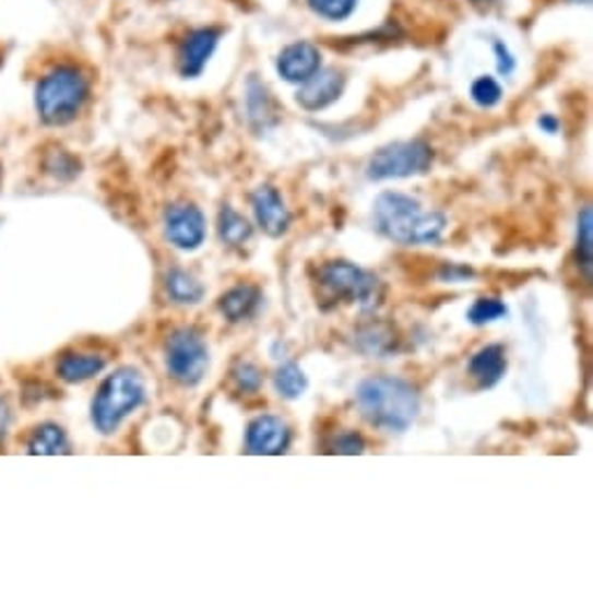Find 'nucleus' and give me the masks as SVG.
Wrapping results in <instances>:
<instances>
[{
  "mask_svg": "<svg viewBox=\"0 0 593 593\" xmlns=\"http://www.w3.org/2000/svg\"><path fill=\"white\" fill-rule=\"evenodd\" d=\"M356 405L361 410L364 419L382 430H401L415 424L422 401L417 389L401 377H368L356 389Z\"/></svg>",
  "mask_w": 593,
  "mask_h": 593,
  "instance_id": "1",
  "label": "nucleus"
},
{
  "mask_svg": "<svg viewBox=\"0 0 593 593\" xmlns=\"http://www.w3.org/2000/svg\"><path fill=\"white\" fill-rule=\"evenodd\" d=\"M375 222L382 236L401 245L438 242L447 226L444 214L424 210L415 198L395 191H384L377 198Z\"/></svg>",
  "mask_w": 593,
  "mask_h": 593,
  "instance_id": "2",
  "label": "nucleus"
},
{
  "mask_svg": "<svg viewBox=\"0 0 593 593\" xmlns=\"http://www.w3.org/2000/svg\"><path fill=\"white\" fill-rule=\"evenodd\" d=\"M88 98V80L78 66H57L35 88V110L47 126L73 121Z\"/></svg>",
  "mask_w": 593,
  "mask_h": 593,
  "instance_id": "3",
  "label": "nucleus"
},
{
  "mask_svg": "<svg viewBox=\"0 0 593 593\" xmlns=\"http://www.w3.org/2000/svg\"><path fill=\"white\" fill-rule=\"evenodd\" d=\"M145 380L135 368H119L100 384L94 405L92 419L100 434L110 436L121 426V422L145 403Z\"/></svg>",
  "mask_w": 593,
  "mask_h": 593,
  "instance_id": "4",
  "label": "nucleus"
},
{
  "mask_svg": "<svg viewBox=\"0 0 593 593\" xmlns=\"http://www.w3.org/2000/svg\"><path fill=\"white\" fill-rule=\"evenodd\" d=\"M210 352L195 329H177L166 340V370L177 384L195 387L207 372Z\"/></svg>",
  "mask_w": 593,
  "mask_h": 593,
  "instance_id": "5",
  "label": "nucleus"
},
{
  "mask_svg": "<svg viewBox=\"0 0 593 593\" xmlns=\"http://www.w3.org/2000/svg\"><path fill=\"white\" fill-rule=\"evenodd\" d=\"M434 164V152L424 140L393 142V145L375 152L368 161V177L372 182H384V179H403L428 173Z\"/></svg>",
  "mask_w": 593,
  "mask_h": 593,
  "instance_id": "6",
  "label": "nucleus"
},
{
  "mask_svg": "<svg viewBox=\"0 0 593 593\" xmlns=\"http://www.w3.org/2000/svg\"><path fill=\"white\" fill-rule=\"evenodd\" d=\"M319 282L331 296L358 303L361 308H372L380 298V280L347 261H331L319 271Z\"/></svg>",
  "mask_w": 593,
  "mask_h": 593,
  "instance_id": "7",
  "label": "nucleus"
},
{
  "mask_svg": "<svg viewBox=\"0 0 593 593\" xmlns=\"http://www.w3.org/2000/svg\"><path fill=\"white\" fill-rule=\"evenodd\" d=\"M164 230L170 245L185 251H193L205 242L207 224L203 212L191 203L170 205L164 214Z\"/></svg>",
  "mask_w": 593,
  "mask_h": 593,
  "instance_id": "8",
  "label": "nucleus"
},
{
  "mask_svg": "<svg viewBox=\"0 0 593 593\" xmlns=\"http://www.w3.org/2000/svg\"><path fill=\"white\" fill-rule=\"evenodd\" d=\"M292 442V430L280 417L263 415L247 428V452L257 456L284 454Z\"/></svg>",
  "mask_w": 593,
  "mask_h": 593,
  "instance_id": "9",
  "label": "nucleus"
},
{
  "mask_svg": "<svg viewBox=\"0 0 593 593\" xmlns=\"http://www.w3.org/2000/svg\"><path fill=\"white\" fill-rule=\"evenodd\" d=\"M345 92V75L335 68H319L312 78L303 82L298 92V103L303 110L319 112L333 105Z\"/></svg>",
  "mask_w": 593,
  "mask_h": 593,
  "instance_id": "10",
  "label": "nucleus"
},
{
  "mask_svg": "<svg viewBox=\"0 0 593 593\" xmlns=\"http://www.w3.org/2000/svg\"><path fill=\"white\" fill-rule=\"evenodd\" d=\"M220 38H222L220 28H198L187 35L177 57V66L182 78H198L203 73L214 49H217Z\"/></svg>",
  "mask_w": 593,
  "mask_h": 593,
  "instance_id": "11",
  "label": "nucleus"
},
{
  "mask_svg": "<svg viewBox=\"0 0 593 593\" xmlns=\"http://www.w3.org/2000/svg\"><path fill=\"white\" fill-rule=\"evenodd\" d=\"M251 207H254L257 222L263 228L265 236L282 238L292 224V214L286 210L282 195L275 187L263 185L251 193Z\"/></svg>",
  "mask_w": 593,
  "mask_h": 593,
  "instance_id": "12",
  "label": "nucleus"
},
{
  "mask_svg": "<svg viewBox=\"0 0 593 593\" xmlns=\"http://www.w3.org/2000/svg\"><path fill=\"white\" fill-rule=\"evenodd\" d=\"M319 68L321 51L312 43H294L289 47H284L277 59V70L286 82L303 84L305 80L312 78Z\"/></svg>",
  "mask_w": 593,
  "mask_h": 593,
  "instance_id": "13",
  "label": "nucleus"
},
{
  "mask_svg": "<svg viewBox=\"0 0 593 593\" xmlns=\"http://www.w3.org/2000/svg\"><path fill=\"white\" fill-rule=\"evenodd\" d=\"M506 370H508V358H506V349H502L500 345L482 347L469 364V372L479 389L496 387L502 380Z\"/></svg>",
  "mask_w": 593,
  "mask_h": 593,
  "instance_id": "14",
  "label": "nucleus"
},
{
  "mask_svg": "<svg viewBox=\"0 0 593 593\" xmlns=\"http://www.w3.org/2000/svg\"><path fill=\"white\" fill-rule=\"evenodd\" d=\"M107 361L100 354H86V352H66L59 364H57V375L59 380L68 384H82L86 380H94L96 375L105 370Z\"/></svg>",
  "mask_w": 593,
  "mask_h": 593,
  "instance_id": "15",
  "label": "nucleus"
},
{
  "mask_svg": "<svg viewBox=\"0 0 593 593\" xmlns=\"http://www.w3.org/2000/svg\"><path fill=\"white\" fill-rule=\"evenodd\" d=\"M247 112H249V121L254 123L259 131H268L271 126L280 121L275 100L257 78H249L247 82Z\"/></svg>",
  "mask_w": 593,
  "mask_h": 593,
  "instance_id": "16",
  "label": "nucleus"
},
{
  "mask_svg": "<svg viewBox=\"0 0 593 593\" xmlns=\"http://www.w3.org/2000/svg\"><path fill=\"white\" fill-rule=\"evenodd\" d=\"M261 303V292L257 286L249 284H240L233 286L230 292H226L220 298V310L228 321H245L249 317H254V312L259 310Z\"/></svg>",
  "mask_w": 593,
  "mask_h": 593,
  "instance_id": "17",
  "label": "nucleus"
},
{
  "mask_svg": "<svg viewBox=\"0 0 593 593\" xmlns=\"http://www.w3.org/2000/svg\"><path fill=\"white\" fill-rule=\"evenodd\" d=\"M26 447H28V454H35V456H59V454L70 452L66 430L59 424H51V422L35 426L31 430Z\"/></svg>",
  "mask_w": 593,
  "mask_h": 593,
  "instance_id": "18",
  "label": "nucleus"
},
{
  "mask_svg": "<svg viewBox=\"0 0 593 593\" xmlns=\"http://www.w3.org/2000/svg\"><path fill=\"white\" fill-rule=\"evenodd\" d=\"M166 294L177 305H198L203 300L205 289L195 277L179 271V268H173L166 275Z\"/></svg>",
  "mask_w": 593,
  "mask_h": 593,
  "instance_id": "19",
  "label": "nucleus"
},
{
  "mask_svg": "<svg viewBox=\"0 0 593 593\" xmlns=\"http://www.w3.org/2000/svg\"><path fill=\"white\" fill-rule=\"evenodd\" d=\"M217 230L222 242L230 245V247H240L251 238V226L249 222L242 217L240 212L233 210L230 205H224L220 210V220H217Z\"/></svg>",
  "mask_w": 593,
  "mask_h": 593,
  "instance_id": "20",
  "label": "nucleus"
},
{
  "mask_svg": "<svg viewBox=\"0 0 593 593\" xmlns=\"http://www.w3.org/2000/svg\"><path fill=\"white\" fill-rule=\"evenodd\" d=\"M275 389L286 401H296L308 389V377L298 364H284L275 370Z\"/></svg>",
  "mask_w": 593,
  "mask_h": 593,
  "instance_id": "21",
  "label": "nucleus"
},
{
  "mask_svg": "<svg viewBox=\"0 0 593 593\" xmlns=\"http://www.w3.org/2000/svg\"><path fill=\"white\" fill-rule=\"evenodd\" d=\"M356 343L366 354L384 356L395 347V333L384 327V323H377V327H368L356 333Z\"/></svg>",
  "mask_w": 593,
  "mask_h": 593,
  "instance_id": "22",
  "label": "nucleus"
},
{
  "mask_svg": "<svg viewBox=\"0 0 593 593\" xmlns=\"http://www.w3.org/2000/svg\"><path fill=\"white\" fill-rule=\"evenodd\" d=\"M578 263L586 280H591V263H593V217L591 207H584L578 220Z\"/></svg>",
  "mask_w": 593,
  "mask_h": 593,
  "instance_id": "23",
  "label": "nucleus"
},
{
  "mask_svg": "<svg viewBox=\"0 0 593 593\" xmlns=\"http://www.w3.org/2000/svg\"><path fill=\"white\" fill-rule=\"evenodd\" d=\"M502 317H508V305L498 298H477L469 310V321L475 327H484V323L498 321Z\"/></svg>",
  "mask_w": 593,
  "mask_h": 593,
  "instance_id": "24",
  "label": "nucleus"
},
{
  "mask_svg": "<svg viewBox=\"0 0 593 593\" xmlns=\"http://www.w3.org/2000/svg\"><path fill=\"white\" fill-rule=\"evenodd\" d=\"M471 96H473V100H475L479 107H484V110H489V107H496V105L500 103V98H502V88H500V84H498L494 78L482 75V78H477V80L473 82V86H471Z\"/></svg>",
  "mask_w": 593,
  "mask_h": 593,
  "instance_id": "25",
  "label": "nucleus"
},
{
  "mask_svg": "<svg viewBox=\"0 0 593 593\" xmlns=\"http://www.w3.org/2000/svg\"><path fill=\"white\" fill-rule=\"evenodd\" d=\"M312 12H317L323 20L343 22L354 12L356 0H308Z\"/></svg>",
  "mask_w": 593,
  "mask_h": 593,
  "instance_id": "26",
  "label": "nucleus"
},
{
  "mask_svg": "<svg viewBox=\"0 0 593 593\" xmlns=\"http://www.w3.org/2000/svg\"><path fill=\"white\" fill-rule=\"evenodd\" d=\"M45 168L49 175H54L57 179H73L80 175V164L75 156H70L66 150H57L51 152L45 161Z\"/></svg>",
  "mask_w": 593,
  "mask_h": 593,
  "instance_id": "27",
  "label": "nucleus"
},
{
  "mask_svg": "<svg viewBox=\"0 0 593 593\" xmlns=\"http://www.w3.org/2000/svg\"><path fill=\"white\" fill-rule=\"evenodd\" d=\"M233 382L242 391V393H257L263 384V375L254 364H238L233 368Z\"/></svg>",
  "mask_w": 593,
  "mask_h": 593,
  "instance_id": "28",
  "label": "nucleus"
},
{
  "mask_svg": "<svg viewBox=\"0 0 593 593\" xmlns=\"http://www.w3.org/2000/svg\"><path fill=\"white\" fill-rule=\"evenodd\" d=\"M366 449V442L364 438L354 434V430H347V434H340L333 442H331V452L333 454H347V456H356V454H364Z\"/></svg>",
  "mask_w": 593,
  "mask_h": 593,
  "instance_id": "29",
  "label": "nucleus"
},
{
  "mask_svg": "<svg viewBox=\"0 0 593 593\" xmlns=\"http://www.w3.org/2000/svg\"><path fill=\"white\" fill-rule=\"evenodd\" d=\"M494 49H496V59H498V73L510 75L514 70V57L510 54V49L502 43H494Z\"/></svg>",
  "mask_w": 593,
  "mask_h": 593,
  "instance_id": "30",
  "label": "nucleus"
},
{
  "mask_svg": "<svg viewBox=\"0 0 593 593\" xmlns=\"http://www.w3.org/2000/svg\"><path fill=\"white\" fill-rule=\"evenodd\" d=\"M442 280H449V282H463V280H469L473 277V271L471 268H465V265H456V263H447L442 268V273H440Z\"/></svg>",
  "mask_w": 593,
  "mask_h": 593,
  "instance_id": "31",
  "label": "nucleus"
},
{
  "mask_svg": "<svg viewBox=\"0 0 593 593\" xmlns=\"http://www.w3.org/2000/svg\"><path fill=\"white\" fill-rule=\"evenodd\" d=\"M10 426H12V407L5 399H0V440H5Z\"/></svg>",
  "mask_w": 593,
  "mask_h": 593,
  "instance_id": "32",
  "label": "nucleus"
},
{
  "mask_svg": "<svg viewBox=\"0 0 593 593\" xmlns=\"http://www.w3.org/2000/svg\"><path fill=\"white\" fill-rule=\"evenodd\" d=\"M541 126H543V129H545L547 133H556V131H559V121H556V117H552V115H543Z\"/></svg>",
  "mask_w": 593,
  "mask_h": 593,
  "instance_id": "33",
  "label": "nucleus"
},
{
  "mask_svg": "<svg viewBox=\"0 0 593 593\" xmlns=\"http://www.w3.org/2000/svg\"><path fill=\"white\" fill-rule=\"evenodd\" d=\"M570 3H578V5H589L591 0H570Z\"/></svg>",
  "mask_w": 593,
  "mask_h": 593,
  "instance_id": "34",
  "label": "nucleus"
},
{
  "mask_svg": "<svg viewBox=\"0 0 593 593\" xmlns=\"http://www.w3.org/2000/svg\"><path fill=\"white\" fill-rule=\"evenodd\" d=\"M479 3H484V0H479Z\"/></svg>",
  "mask_w": 593,
  "mask_h": 593,
  "instance_id": "35",
  "label": "nucleus"
}]
</instances>
